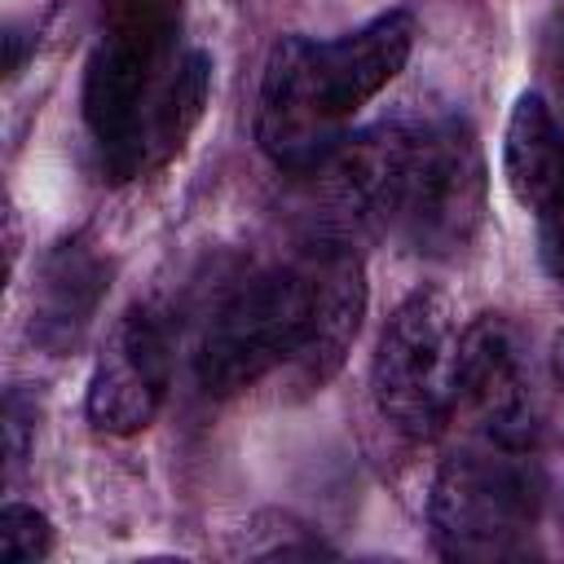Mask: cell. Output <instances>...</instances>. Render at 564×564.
I'll return each instance as SVG.
<instances>
[{"mask_svg":"<svg viewBox=\"0 0 564 564\" xmlns=\"http://www.w3.org/2000/svg\"><path fill=\"white\" fill-rule=\"evenodd\" d=\"M308 256H313V322L304 352L286 366L295 392H317L335 379L366 313V273L357 251L335 238H322L308 247Z\"/></svg>","mask_w":564,"mask_h":564,"instance_id":"cell-9","label":"cell"},{"mask_svg":"<svg viewBox=\"0 0 564 564\" xmlns=\"http://www.w3.org/2000/svg\"><path fill=\"white\" fill-rule=\"evenodd\" d=\"M357 220L427 260H458L485 220V154L463 115H392L322 163Z\"/></svg>","mask_w":564,"mask_h":564,"instance_id":"cell-1","label":"cell"},{"mask_svg":"<svg viewBox=\"0 0 564 564\" xmlns=\"http://www.w3.org/2000/svg\"><path fill=\"white\" fill-rule=\"evenodd\" d=\"M172 388V322L154 304H132L106 335L88 375L84 414L106 436H137L154 423Z\"/></svg>","mask_w":564,"mask_h":564,"instance_id":"cell-7","label":"cell"},{"mask_svg":"<svg viewBox=\"0 0 564 564\" xmlns=\"http://www.w3.org/2000/svg\"><path fill=\"white\" fill-rule=\"evenodd\" d=\"M551 375L564 388V330H555V339H551Z\"/></svg>","mask_w":564,"mask_h":564,"instance_id":"cell-15","label":"cell"},{"mask_svg":"<svg viewBox=\"0 0 564 564\" xmlns=\"http://www.w3.org/2000/svg\"><path fill=\"white\" fill-rule=\"evenodd\" d=\"M414 48V18L405 9L375 13L370 22L335 35H282L260 75L256 141L282 172H322L348 137V119L379 97Z\"/></svg>","mask_w":564,"mask_h":564,"instance_id":"cell-2","label":"cell"},{"mask_svg":"<svg viewBox=\"0 0 564 564\" xmlns=\"http://www.w3.org/2000/svg\"><path fill=\"white\" fill-rule=\"evenodd\" d=\"M53 551V524L22 502H9L0 511V560L4 564H35Z\"/></svg>","mask_w":564,"mask_h":564,"instance_id":"cell-12","label":"cell"},{"mask_svg":"<svg viewBox=\"0 0 564 564\" xmlns=\"http://www.w3.org/2000/svg\"><path fill=\"white\" fill-rule=\"evenodd\" d=\"M106 286H110V260L97 251V242L84 234L62 238L44 256L40 278H35L31 339L53 357L70 352L84 339V330L93 326Z\"/></svg>","mask_w":564,"mask_h":564,"instance_id":"cell-10","label":"cell"},{"mask_svg":"<svg viewBox=\"0 0 564 564\" xmlns=\"http://www.w3.org/2000/svg\"><path fill=\"white\" fill-rule=\"evenodd\" d=\"M445 432H476L516 445H538V410L520 344L502 317H476L458 330Z\"/></svg>","mask_w":564,"mask_h":564,"instance_id":"cell-8","label":"cell"},{"mask_svg":"<svg viewBox=\"0 0 564 564\" xmlns=\"http://www.w3.org/2000/svg\"><path fill=\"white\" fill-rule=\"evenodd\" d=\"M458 352V317L445 291H410L379 330L370 361V392L379 419L423 445L445 432L449 419V379Z\"/></svg>","mask_w":564,"mask_h":564,"instance_id":"cell-6","label":"cell"},{"mask_svg":"<svg viewBox=\"0 0 564 564\" xmlns=\"http://www.w3.org/2000/svg\"><path fill=\"white\" fill-rule=\"evenodd\" d=\"M458 441L436 467L427 520L445 560H520L533 551L542 516L538 445L454 432Z\"/></svg>","mask_w":564,"mask_h":564,"instance_id":"cell-4","label":"cell"},{"mask_svg":"<svg viewBox=\"0 0 564 564\" xmlns=\"http://www.w3.org/2000/svg\"><path fill=\"white\" fill-rule=\"evenodd\" d=\"M176 66V0H106L84 75V123L110 181L159 163V115Z\"/></svg>","mask_w":564,"mask_h":564,"instance_id":"cell-3","label":"cell"},{"mask_svg":"<svg viewBox=\"0 0 564 564\" xmlns=\"http://www.w3.org/2000/svg\"><path fill=\"white\" fill-rule=\"evenodd\" d=\"M31 432H35V397H26L22 388H9V397H4V449H9V463L26 458Z\"/></svg>","mask_w":564,"mask_h":564,"instance_id":"cell-13","label":"cell"},{"mask_svg":"<svg viewBox=\"0 0 564 564\" xmlns=\"http://www.w3.org/2000/svg\"><path fill=\"white\" fill-rule=\"evenodd\" d=\"M538 242H542V264L564 282V207L538 220Z\"/></svg>","mask_w":564,"mask_h":564,"instance_id":"cell-14","label":"cell"},{"mask_svg":"<svg viewBox=\"0 0 564 564\" xmlns=\"http://www.w3.org/2000/svg\"><path fill=\"white\" fill-rule=\"evenodd\" d=\"M313 322V256L238 273L203 317L194 375L207 397H238L264 375L286 370Z\"/></svg>","mask_w":564,"mask_h":564,"instance_id":"cell-5","label":"cell"},{"mask_svg":"<svg viewBox=\"0 0 564 564\" xmlns=\"http://www.w3.org/2000/svg\"><path fill=\"white\" fill-rule=\"evenodd\" d=\"M502 181L533 220L564 207V128L542 93H520L511 106L502 137Z\"/></svg>","mask_w":564,"mask_h":564,"instance_id":"cell-11","label":"cell"}]
</instances>
